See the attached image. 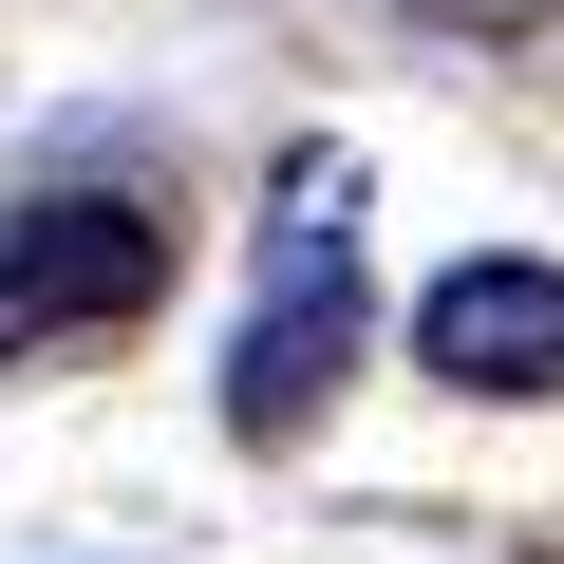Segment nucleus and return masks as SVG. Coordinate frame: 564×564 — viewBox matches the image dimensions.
I'll use <instances>...</instances> for the list:
<instances>
[{
    "mask_svg": "<svg viewBox=\"0 0 564 564\" xmlns=\"http://www.w3.org/2000/svg\"><path fill=\"white\" fill-rule=\"evenodd\" d=\"M358 151H282L263 188V302H245V358H226V433L282 452L339 414V358H358Z\"/></svg>",
    "mask_w": 564,
    "mask_h": 564,
    "instance_id": "obj_1",
    "label": "nucleus"
},
{
    "mask_svg": "<svg viewBox=\"0 0 564 564\" xmlns=\"http://www.w3.org/2000/svg\"><path fill=\"white\" fill-rule=\"evenodd\" d=\"M170 302V207L151 188H39L0 226V339H113Z\"/></svg>",
    "mask_w": 564,
    "mask_h": 564,
    "instance_id": "obj_2",
    "label": "nucleus"
},
{
    "mask_svg": "<svg viewBox=\"0 0 564 564\" xmlns=\"http://www.w3.org/2000/svg\"><path fill=\"white\" fill-rule=\"evenodd\" d=\"M414 358L452 395H564V263H433Z\"/></svg>",
    "mask_w": 564,
    "mask_h": 564,
    "instance_id": "obj_3",
    "label": "nucleus"
},
{
    "mask_svg": "<svg viewBox=\"0 0 564 564\" xmlns=\"http://www.w3.org/2000/svg\"><path fill=\"white\" fill-rule=\"evenodd\" d=\"M414 20H452V39H545L564 0H414Z\"/></svg>",
    "mask_w": 564,
    "mask_h": 564,
    "instance_id": "obj_4",
    "label": "nucleus"
}]
</instances>
